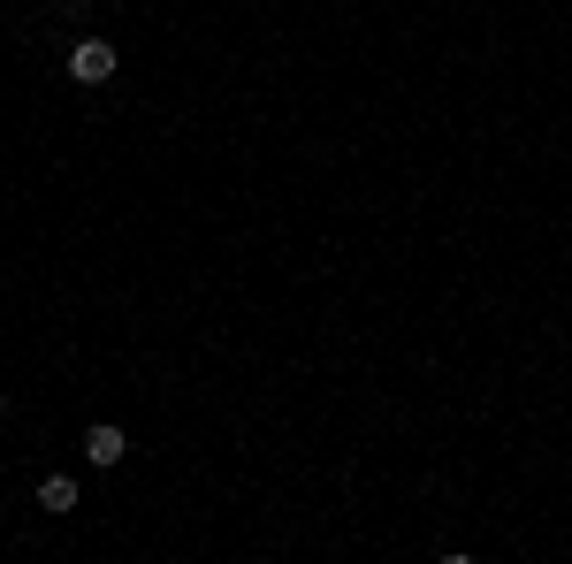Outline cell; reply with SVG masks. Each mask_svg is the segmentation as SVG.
Instances as JSON below:
<instances>
[{
    "mask_svg": "<svg viewBox=\"0 0 572 564\" xmlns=\"http://www.w3.org/2000/svg\"><path fill=\"white\" fill-rule=\"evenodd\" d=\"M123 458H131L123 427H92V435H85V465H100V473H108V465H123Z\"/></svg>",
    "mask_w": 572,
    "mask_h": 564,
    "instance_id": "obj_2",
    "label": "cell"
},
{
    "mask_svg": "<svg viewBox=\"0 0 572 564\" xmlns=\"http://www.w3.org/2000/svg\"><path fill=\"white\" fill-rule=\"evenodd\" d=\"M38 511H77V481L69 473H46L38 481Z\"/></svg>",
    "mask_w": 572,
    "mask_h": 564,
    "instance_id": "obj_3",
    "label": "cell"
},
{
    "mask_svg": "<svg viewBox=\"0 0 572 564\" xmlns=\"http://www.w3.org/2000/svg\"><path fill=\"white\" fill-rule=\"evenodd\" d=\"M115 69H123V54H115L108 38H77V46H69V77H77V84H108Z\"/></svg>",
    "mask_w": 572,
    "mask_h": 564,
    "instance_id": "obj_1",
    "label": "cell"
}]
</instances>
